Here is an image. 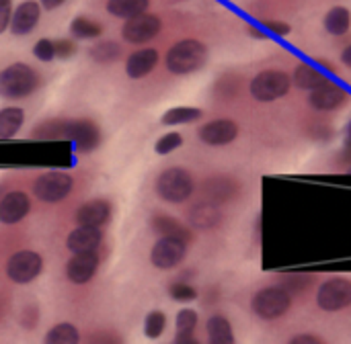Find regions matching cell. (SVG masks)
<instances>
[{"instance_id": "40", "label": "cell", "mask_w": 351, "mask_h": 344, "mask_svg": "<svg viewBox=\"0 0 351 344\" xmlns=\"http://www.w3.org/2000/svg\"><path fill=\"white\" fill-rule=\"evenodd\" d=\"M12 18V0H0V33L10 27Z\"/></svg>"}, {"instance_id": "17", "label": "cell", "mask_w": 351, "mask_h": 344, "mask_svg": "<svg viewBox=\"0 0 351 344\" xmlns=\"http://www.w3.org/2000/svg\"><path fill=\"white\" fill-rule=\"evenodd\" d=\"M101 244H103V230H101V228L76 226V228L68 234V238H66V248H68L72 254L97 252Z\"/></svg>"}, {"instance_id": "33", "label": "cell", "mask_w": 351, "mask_h": 344, "mask_svg": "<svg viewBox=\"0 0 351 344\" xmlns=\"http://www.w3.org/2000/svg\"><path fill=\"white\" fill-rule=\"evenodd\" d=\"M165 330H167V314L160 310L148 312V316L144 318V336L156 341L165 334Z\"/></svg>"}, {"instance_id": "26", "label": "cell", "mask_w": 351, "mask_h": 344, "mask_svg": "<svg viewBox=\"0 0 351 344\" xmlns=\"http://www.w3.org/2000/svg\"><path fill=\"white\" fill-rule=\"evenodd\" d=\"M43 344H80V332L74 324L60 322L45 332Z\"/></svg>"}, {"instance_id": "48", "label": "cell", "mask_w": 351, "mask_h": 344, "mask_svg": "<svg viewBox=\"0 0 351 344\" xmlns=\"http://www.w3.org/2000/svg\"><path fill=\"white\" fill-rule=\"evenodd\" d=\"M348 172H351V166H350V168H348Z\"/></svg>"}, {"instance_id": "36", "label": "cell", "mask_w": 351, "mask_h": 344, "mask_svg": "<svg viewBox=\"0 0 351 344\" xmlns=\"http://www.w3.org/2000/svg\"><path fill=\"white\" fill-rule=\"evenodd\" d=\"M33 55L39 59V62H51L56 57V47H53V41L43 37L39 39L35 45H33Z\"/></svg>"}, {"instance_id": "27", "label": "cell", "mask_w": 351, "mask_h": 344, "mask_svg": "<svg viewBox=\"0 0 351 344\" xmlns=\"http://www.w3.org/2000/svg\"><path fill=\"white\" fill-rule=\"evenodd\" d=\"M351 27V12L346 6H333L327 14H325V29L327 33L341 37L350 31Z\"/></svg>"}, {"instance_id": "7", "label": "cell", "mask_w": 351, "mask_h": 344, "mask_svg": "<svg viewBox=\"0 0 351 344\" xmlns=\"http://www.w3.org/2000/svg\"><path fill=\"white\" fill-rule=\"evenodd\" d=\"M72 187H74V178L70 174L60 172V170H49V172H43L35 178L33 195L39 201L53 205V203L64 201L72 193Z\"/></svg>"}, {"instance_id": "23", "label": "cell", "mask_w": 351, "mask_h": 344, "mask_svg": "<svg viewBox=\"0 0 351 344\" xmlns=\"http://www.w3.org/2000/svg\"><path fill=\"white\" fill-rule=\"evenodd\" d=\"M25 123V111L21 107L0 109V140H12Z\"/></svg>"}, {"instance_id": "18", "label": "cell", "mask_w": 351, "mask_h": 344, "mask_svg": "<svg viewBox=\"0 0 351 344\" xmlns=\"http://www.w3.org/2000/svg\"><path fill=\"white\" fill-rule=\"evenodd\" d=\"M346 101H348V90L333 82H325L323 86L311 90V96H308L311 107L317 111H335Z\"/></svg>"}, {"instance_id": "11", "label": "cell", "mask_w": 351, "mask_h": 344, "mask_svg": "<svg viewBox=\"0 0 351 344\" xmlns=\"http://www.w3.org/2000/svg\"><path fill=\"white\" fill-rule=\"evenodd\" d=\"M317 304L325 312H339L351 306V281L348 279H329L321 285Z\"/></svg>"}, {"instance_id": "44", "label": "cell", "mask_w": 351, "mask_h": 344, "mask_svg": "<svg viewBox=\"0 0 351 344\" xmlns=\"http://www.w3.org/2000/svg\"><path fill=\"white\" fill-rule=\"evenodd\" d=\"M341 62H343L348 68H351V43L341 51Z\"/></svg>"}, {"instance_id": "32", "label": "cell", "mask_w": 351, "mask_h": 344, "mask_svg": "<svg viewBox=\"0 0 351 344\" xmlns=\"http://www.w3.org/2000/svg\"><path fill=\"white\" fill-rule=\"evenodd\" d=\"M197 312L191 308H185L177 314L175 318V339H187L193 336L195 328H197Z\"/></svg>"}, {"instance_id": "16", "label": "cell", "mask_w": 351, "mask_h": 344, "mask_svg": "<svg viewBox=\"0 0 351 344\" xmlns=\"http://www.w3.org/2000/svg\"><path fill=\"white\" fill-rule=\"evenodd\" d=\"M199 140L208 146H228L239 135V125L232 119H214L199 127Z\"/></svg>"}, {"instance_id": "3", "label": "cell", "mask_w": 351, "mask_h": 344, "mask_svg": "<svg viewBox=\"0 0 351 344\" xmlns=\"http://www.w3.org/2000/svg\"><path fill=\"white\" fill-rule=\"evenodd\" d=\"M208 59V47L197 39L177 41L165 57V66L175 76H185L202 70Z\"/></svg>"}, {"instance_id": "46", "label": "cell", "mask_w": 351, "mask_h": 344, "mask_svg": "<svg viewBox=\"0 0 351 344\" xmlns=\"http://www.w3.org/2000/svg\"><path fill=\"white\" fill-rule=\"evenodd\" d=\"M346 148L351 152V121L348 125V131H346Z\"/></svg>"}, {"instance_id": "13", "label": "cell", "mask_w": 351, "mask_h": 344, "mask_svg": "<svg viewBox=\"0 0 351 344\" xmlns=\"http://www.w3.org/2000/svg\"><path fill=\"white\" fill-rule=\"evenodd\" d=\"M31 211V197L25 191H8L0 197V224L14 226Z\"/></svg>"}, {"instance_id": "6", "label": "cell", "mask_w": 351, "mask_h": 344, "mask_svg": "<svg viewBox=\"0 0 351 344\" xmlns=\"http://www.w3.org/2000/svg\"><path fill=\"white\" fill-rule=\"evenodd\" d=\"M292 78L282 70H263L251 80V94L259 103H271L288 94Z\"/></svg>"}, {"instance_id": "1", "label": "cell", "mask_w": 351, "mask_h": 344, "mask_svg": "<svg viewBox=\"0 0 351 344\" xmlns=\"http://www.w3.org/2000/svg\"><path fill=\"white\" fill-rule=\"evenodd\" d=\"M39 137H66L78 152H93L101 142V129L88 119H68V121H47L37 129Z\"/></svg>"}, {"instance_id": "10", "label": "cell", "mask_w": 351, "mask_h": 344, "mask_svg": "<svg viewBox=\"0 0 351 344\" xmlns=\"http://www.w3.org/2000/svg\"><path fill=\"white\" fill-rule=\"evenodd\" d=\"M160 29H162V21L158 18V14L144 12L123 23L121 37L132 45H142V43L152 41L160 33Z\"/></svg>"}, {"instance_id": "45", "label": "cell", "mask_w": 351, "mask_h": 344, "mask_svg": "<svg viewBox=\"0 0 351 344\" xmlns=\"http://www.w3.org/2000/svg\"><path fill=\"white\" fill-rule=\"evenodd\" d=\"M175 344H199L195 336H187V339H175Z\"/></svg>"}, {"instance_id": "29", "label": "cell", "mask_w": 351, "mask_h": 344, "mask_svg": "<svg viewBox=\"0 0 351 344\" xmlns=\"http://www.w3.org/2000/svg\"><path fill=\"white\" fill-rule=\"evenodd\" d=\"M202 115L204 113L197 107H173L162 115L160 123L162 125H187V123L202 119Z\"/></svg>"}, {"instance_id": "47", "label": "cell", "mask_w": 351, "mask_h": 344, "mask_svg": "<svg viewBox=\"0 0 351 344\" xmlns=\"http://www.w3.org/2000/svg\"><path fill=\"white\" fill-rule=\"evenodd\" d=\"M249 33H251L253 37H259V39H265V35H263V33H261V31H259L257 27H251V29H249Z\"/></svg>"}, {"instance_id": "28", "label": "cell", "mask_w": 351, "mask_h": 344, "mask_svg": "<svg viewBox=\"0 0 351 344\" xmlns=\"http://www.w3.org/2000/svg\"><path fill=\"white\" fill-rule=\"evenodd\" d=\"M70 33H72V37L74 39H82V41H86V39H97V37H101V33H103V25L101 23H97V21H93V18H88V16H76L72 23H70Z\"/></svg>"}, {"instance_id": "4", "label": "cell", "mask_w": 351, "mask_h": 344, "mask_svg": "<svg viewBox=\"0 0 351 344\" xmlns=\"http://www.w3.org/2000/svg\"><path fill=\"white\" fill-rule=\"evenodd\" d=\"M156 195L167 201V203H185L191 193H193V176L189 170L185 168H179V166H173V168H167L158 174L156 178Z\"/></svg>"}, {"instance_id": "24", "label": "cell", "mask_w": 351, "mask_h": 344, "mask_svg": "<svg viewBox=\"0 0 351 344\" xmlns=\"http://www.w3.org/2000/svg\"><path fill=\"white\" fill-rule=\"evenodd\" d=\"M206 332H208V344H234L232 324L220 314H216L208 320Z\"/></svg>"}, {"instance_id": "8", "label": "cell", "mask_w": 351, "mask_h": 344, "mask_svg": "<svg viewBox=\"0 0 351 344\" xmlns=\"http://www.w3.org/2000/svg\"><path fill=\"white\" fill-rule=\"evenodd\" d=\"M43 271V256L35 250H19L6 261V277L16 285L33 283Z\"/></svg>"}, {"instance_id": "43", "label": "cell", "mask_w": 351, "mask_h": 344, "mask_svg": "<svg viewBox=\"0 0 351 344\" xmlns=\"http://www.w3.org/2000/svg\"><path fill=\"white\" fill-rule=\"evenodd\" d=\"M64 2H66V0H39V4H41L45 10H56V8H60Z\"/></svg>"}, {"instance_id": "14", "label": "cell", "mask_w": 351, "mask_h": 344, "mask_svg": "<svg viewBox=\"0 0 351 344\" xmlns=\"http://www.w3.org/2000/svg\"><path fill=\"white\" fill-rule=\"evenodd\" d=\"M39 18H41V4L37 0H23L12 10L8 29L14 37H25L39 25Z\"/></svg>"}, {"instance_id": "37", "label": "cell", "mask_w": 351, "mask_h": 344, "mask_svg": "<svg viewBox=\"0 0 351 344\" xmlns=\"http://www.w3.org/2000/svg\"><path fill=\"white\" fill-rule=\"evenodd\" d=\"M86 344H123V339L113 330H95L86 339Z\"/></svg>"}, {"instance_id": "5", "label": "cell", "mask_w": 351, "mask_h": 344, "mask_svg": "<svg viewBox=\"0 0 351 344\" xmlns=\"http://www.w3.org/2000/svg\"><path fill=\"white\" fill-rule=\"evenodd\" d=\"M290 304H292L290 293L286 289H282L280 285H274V287H265L253 295L251 310L261 320H278L290 310Z\"/></svg>"}, {"instance_id": "31", "label": "cell", "mask_w": 351, "mask_h": 344, "mask_svg": "<svg viewBox=\"0 0 351 344\" xmlns=\"http://www.w3.org/2000/svg\"><path fill=\"white\" fill-rule=\"evenodd\" d=\"M88 53H90V57H93L97 64L107 66V64H113V62L119 59L121 47H119L115 41H99V43H95V45L88 49Z\"/></svg>"}, {"instance_id": "19", "label": "cell", "mask_w": 351, "mask_h": 344, "mask_svg": "<svg viewBox=\"0 0 351 344\" xmlns=\"http://www.w3.org/2000/svg\"><path fill=\"white\" fill-rule=\"evenodd\" d=\"M156 64H158V51L154 47H144L130 53V57L125 59V74L132 80H140L148 76L156 68Z\"/></svg>"}, {"instance_id": "2", "label": "cell", "mask_w": 351, "mask_h": 344, "mask_svg": "<svg viewBox=\"0 0 351 344\" xmlns=\"http://www.w3.org/2000/svg\"><path fill=\"white\" fill-rule=\"evenodd\" d=\"M41 78L37 70L27 66L25 62H14L0 70V98L4 101H21L33 94L39 86Z\"/></svg>"}, {"instance_id": "34", "label": "cell", "mask_w": 351, "mask_h": 344, "mask_svg": "<svg viewBox=\"0 0 351 344\" xmlns=\"http://www.w3.org/2000/svg\"><path fill=\"white\" fill-rule=\"evenodd\" d=\"M169 295L173 302H179V304H189L193 300H197V289L193 285H189L187 281H175L171 287H169Z\"/></svg>"}, {"instance_id": "20", "label": "cell", "mask_w": 351, "mask_h": 344, "mask_svg": "<svg viewBox=\"0 0 351 344\" xmlns=\"http://www.w3.org/2000/svg\"><path fill=\"white\" fill-rule=\"evenodd\" d=\"M220 222H222L220 207L216 203H212V201L195 203L189 209V224L195 230H214Z\"/></svg>"}, {"instance_id": "42", "label": "cell", "mask_w": 351, "mask_h": 344, "mask_svg": "<svg viewBox=\"0 0 351 344\" xmlns=\"http://www.w3.org/2000/svg\"><path fill=\"white\" fill-rule=\"evenodd\" d=\"M288 344H327L323 339H319V336H315V334H298V336H294L292 341Z\"/></svg>"}, {"instance_id": "39", "label": "cell", "mask_w": 351, "mask_h": 344, "mask_svg": "<svg viewBox=\"0 0 351 344\" xmlns=\"http://www.w3.org/2000/svg\"><path fill=\"white\" fill-rule=\"evenodd\" d=\"M308 285H311V279H308V277H286L284 283H282L280 287L286 289V291L292 295V293H296V291H300V289H306Z\"/></svg>"}, {"instance_id": "41", "label": "cell", "mask_w": 351, "mask_h": 344, "mask_svg": "<svg viewBox=\"0 0 351 344\" xmlns=\"http://www.w3.org/2000/svg\"><path fill=\"white\" fill-rule=\"evenodd\" d=\"M265 27H267L271 33L280 35V37H286V35H290V31H292V27H290L288 23H284V21H267Z\"/></svg>"}, {"instance_id": "35", "label": "cell", "mask_w": 351, "mask_h": 344, "mask_svg": "<svg viewBox=\"0 0 351 344\" xmlns=\"http://www.w3.org/2000/svg\"><path fill=\"white\" fill-rule=\"evenodd\" d=\"M181 146H183V135L177 133V131H171V133H165L162 137H158L154 150H156V154L167 156V154H173Z\"/></svg>"}, {"instance_id": "12", "label": "cell", "mask_w": 351, "mask_h": 344, "mask_svg": "<svg viewBox=\"0 0 351 344\" xmlns=\"http://www.w3.org/2000/svg\"><path fill=\"white\" fill-rule=\"evenodd\" d=\"M101 259L97 252H86V254H72L70 261L66 263V279L72 285H86L95 279L99 271Z\"/></svg>"}, {"instance_id": "15", "label": "cell", "mask_w": 351, "mask_h": 344, "mask_svg": "<svg viewBox=\"0 0 351 344\" xmlns=\"http://www.w3.org/2000/svg\"><path fill=\"white\" fill-rule=\"evenodd\" d=\"M111 213H113V205L103 199V197H97V199H90L86 203H82L78 209H76V224L78 226H88V228H103L109 220H111Z\"/></svg>"}, {"instance_id": "25", "label": "cell", "mask_w": 351, "mask_h": 344, "mask_svg": "<svg viewBox=\"0 0 351 344\" xmlns=\"http://www.w3.org/2000/svg\"><path fill=\"white\" fill-rule=\"evenodd\" d=\"M325 82H329L327 76L311 64H300L294 72V84L302 90H315Z\"/></svg>"}, {"instance_id": "38", "label": "cell", "mask_w": 351, "mask_h": 344, "mask_svg": "<svg viewBox=\"0 0 351 344\" xmlns=\"http://www.w3.org/2000/svg\"><path fill=\"white\" fill-rule=\"evenodd\" d=\"M53 47H56V57H60V59H70L78 49L72 39H58V41H53Z\"/></svg>"}, {"instance_id": "22", "label": "cell", "mask_w": 351, "mask_h": 344, "mask_svg": "<svg viewBox=\"0 0 351 344\" xmlns=\"http://www.w3.org/2000/svg\"><path fill=\"white\" fill-rule=\"evenodd\" d=\"M148 6H150V0H107V12L123 21H130L134 16L148 12Z\"/></svg>"}, {"instance_id": "9", "label": "cell", "mask_w": 351, "mask_h": 344, "mask_svg": "<svg viewBox=\"0 0 351 344\" xmlns=\"http://www.w3.org/2000/svg\"><path fill=\"white\" fill-rule=\"evenodd\" d=\"M187 244L189 242H185L181 238H171V236L158 238L150 250L152 267L160 269V271H171V269L179 267L187 256Z\"/></svg>"}, {"instance_id": "21", "label": "cell", "mask_w": 351, "mask_h": 344, "mask_svg": "<svg viewBox=\"0 0 351 344\" xmlns=\"http://www.w3.org/2000/svg\"><path fill=\"white\" fill-rule=\"evenodd\" d=\"M150 228H152V232L158 234L160 238H162V236H171V238H181V240H185V242L191 240L189 230H187L179 220H175V217H171V215H167V213H156V215H152Z\"/></svg>"}, {"instance_id": "30", "label": "cell", "mask_w": 351, "mask_h": 344, "mask_svg": "<svg viewBox=\"0 0 351 344\" xmlns=\"http://www.w3.org/2000/svg\"><path fill=\"white\" fill-rule=\"evenodd\" d=\"M204 191L212 203H218V201H228L237 193V185L230 178H210Z\"/></svg>"}]
</instances>
